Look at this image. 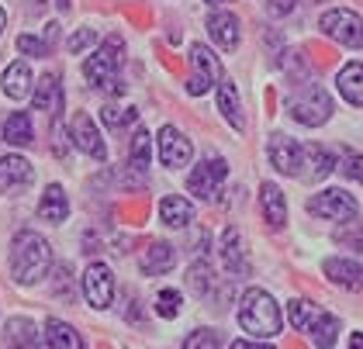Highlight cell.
Returning a JSON list of instances; mask_svg holds the SVG:
<instances>
[{
	"instance_id": "obj_47",
	"label": "cell",
	"mask_w": 363,
	"mask_h": 349,
	"mask_svg": "<svg viewBox=\"0 0 363 349\" xmlns=\"http://www.w3.org/2000/svg\"><path fill=\"white\" fill-rule=\"evenodd\" d=\"M208 4H225V0H208Z\"/></svg>"
},
{
	"instance_id": "obj_13",
	"label": "cell",
	"mask_w": 363,
	"mask_h": 349,
	"mask_svg": "<svg viewBox=\"0 0 363 349\" xmlns=\"http://www.w3.org/2000/svg\"><path fill=\"white\" fill-rule=\"evenodd\" d=\"M35 180V166L25 156H0V190L18 194Z\"/></svg>"
},
{
	"instance_id": "obj_25",
	"label": "cell",
	"mask_w": 363,
	"mask_h": 349,
	"mask_svg": "<svg viewBox=\"0 0 363 349\" xmlns=\"http://www.w3.org/2000/svg\"><path fill=\"white\" fill-rule=\"evenodd\" d=\"M45 343H49V349H84V336L62 318H49L45 322Z\"/></svg>"
},
{
	"instance_id": "obj_45",
	"label": "cell",
	"mask_w": 363,
	"mask_h": 349,
	"mask_svg": "<svg viewBox=\"0 0 363 349\" xmlns=\"http://www.w3.org/2000/svg\"><path fill=\"white\" fill-rule=\"evenodd\" d=\"M4 25H7V14L0 11V35H4Z\"/></svg>"
},
{
	"instance_id": "obj_35",
	"label": "cell",
	"mask_w": 363,
	"mask_h": 349,
	"mask_svg": "<svg viewBox=\"0 0 363 349\" xmlns=\"http://www.w3.org/2000/svg\"><path fill=\"white\" fill-rule=\"evenodd\" d=\"M335 242L346 245V249H360L363 253V221H346V225L335 232Z\"/></svg>"
},
{
	"instance_id": "obj_1",
	"label": "cell",
	"mask_w": 363,
	"mask_h": 349,
	"mask_svg": "<svg viewBox=\"0 0 363 349\" xmlns=\"http://www.w3.org/2000/svg\"><path fill=\"white\" fill-rule=\"evenodd\" d=\"M52 270V249L38 232H18L11 242V273L18 284H38Z\"/></svg>"
},
{
	"instance_id": "obj_12",
	"label": "cell",
	"mask_w": 363,
	"mask_h": 349,
	"mask_svg": "<svg viewBox=\"0 0 363 349\" xmlns=\"http://www.w3.org/2000/svg\"><path fill=\"white\" fill-rule=\"evenodd\" d=\"M218 256H222L225 270H228L232 277H246V273H250V260H246V249H242V232H239L235 225H228L222 232Z\"/></svg>"
},
{
	"instance_id": "obj_18",
	"label": "cell",
	"mask_w": 363,
	"mask_h": 349,
	"mask_svg": "<svg viewBox=\"0 0 363 349\" xmlns=\"http://www.w3.org/2000/svg\"><path fill=\"white\" fill-rule=\"evenodd\" d=\"M208 31H211V38L218 42V49H225V52H232L239 45V18L228 14V11H215L208 18Z\"/></svg>"
},
{
	"instance_id": "obj_40",
	"label": "cell",
	"mask_w": 363,
	"mask_h": 349,
	"mask_svg": "<svg viewBox=\"0 0 363 349\" xmlns=\"http://www.w3.org/2000/svg\"><path fill=\"white\" fill-rule=\"evenodd\" d=\"M339 170H342L350 180H360V184H363V156H357V153H346Z\"/></svg>"
},
{
	"instance_id": "obj_43",
	"label": "cell",
	"mask_w": 363,
	"mask_h": 349,
	"mask_svg": "<svg viewBox=\"0 0 363 349\" xmlns=\"http://www.w3.org/2000/svg\"><path fill=\"white\" fill-rule=\"evenodd\" d=\"M56 38H59V25L52 21V25H45V45H52Z\"/></svg>"
},
{
	"instance_id": "obj_42",
	"label": "cell",
	"mask_w": 363,
	"mask_h": 349,
	"mask_svg": "<svg viewBox=\"0 0 363 349\" xmlns=\"http://www.w3.org/2000/svg\"><path fill=\"white\" fill-rule=\"evenodd\" d=\"M228 349H274V346H263V343H250V339H239V343H232Z\"/></svg>"
},
{
	"instance_id": "obj_28",
	"label": "cell",
	"mask_w": 363,
	"mask_h": 349,
	"mask_svg": "<svg viewBox=\"0 0 363 349\" xmlns=\"http://www.w3.org/2000/svg\"><path fill=\"white\" fill-rule=\"evenodd\" d=\"M308 336H311V343H315L318 349H333L335 336H339V318H333L329 311H318V318L311 322Z\"/></svg>"
},
{
	"instance_id": "obj_34",
	"label": "cell",
	"mask_w": 363,
	"mask_h": 349,
	"mask_svg": "<svg viewBox=\"0 0 363 349\" xmlns=\"http://www.w3.org/2000/svg\"><path fill=\"white\" fill-rule=\"evenodd\" d=\"M222 346V336L215 328H197L184 339V349H218Z\"/></svg>"
},
{
	"instance_id": "obj_10",
	"label": "cell",
	"mask_w": 363,
	"mask_h": 349,
	"mask_svg": "<svg viewBox=\"0 0 363 349\" xmlns=\"http://www.w3.org/2000/svg\"><path fill=\"white\" fill-rule=\"evenodd\" d=\"M84 297L90 308H111L114 301V273L108 263H90L84 273Z\"/></svg>"
},
{
	"instance_id": "obj_17",
	"label": "cell",
	"mask_w": 363,
	"mask_h": 349,
	"mask_svg": "<svg viewBox=\"0 0 363 349\" xmlns=\"http://www.w3.org/2000/svg\"><path fill=\"white\" fill-rule=\"evenodd\" d=\"M322 270L335 287H346V291H360L363 287V263H357V260H325Z\"/></svg>"
},
{
	"instance_id": "obj_22",
	"label": "cell",
	"mask_w": 363,
	"mask_h": 349,
	"mask_svg": "<svg viewBox=\"0 0 363 349\" xmlns=\"http://www.w3.org/2000/svg\"><path fill=\"white\" fill-rule=\"evenodd\" d=\"M160 218H163V225H169V228H184V225L194 221V208H191L187 197L169 194V197L160 201Z\"/></svg>"
},
{
	"instance_id": "obj_6",
	"label": "cell",
	"mask_w": 363,
	"mask_h": 349,
	"mask_svg": "<svg viewBox=\"0 0 363 349\" xmlns=\"http://www.w3.org/2000/svg\"><path fill=\"white\" fill-rule=\"evenodd\" d=\"M218 80H222L218 55L211 52L208 45L194 42V45H191V77H187V90H191V97L208 94V90H211V87H215Z\"/></svg>"
},
{
	"instance_id": "obj_4",
	"label": "cell",
	"mask_w": 363,
	"mask_h": 349,
	"mask_svg": "<svg viewBox=\"0 0 363 349\" xmlns=\"http://www.w3.org/2000/svg\"><path fill=\"white\" fill-rule=\"evenodd\" d=\"M287 111H291L294 121H301L308 128H318V125H325L333 118V97H329V90H322V87L311 83V87L298 90L287 101Z\"/></svg>"
},
{
	"instance_id": "obj_37",
	"label": "cell",
	"mask_w": 363,
	"mask_h": 349,
	"mask_svg": "<svg viewBox=\"0 0 363 349\" xmlns=\"http://www.w3.org/2000/svg\"><path fill=\"white\" fill-rule=\"evenodd\" d=\"M156 311H160L163 318H177V315H180V294H177V291H160V294H156Z\"/></svg>"
},
{
	"instance_id": "obj_30",
	"label": "cell",
	"mask_w": 363,
	"mask_h": 349,
	"mask_svg": "<svg viewBox=\"0 0 363 349\" xmlns=\"http://www.w3.org/2000/svg\"><path fill=\"white\" fill-rule=\"evenodd\" d=\"M318 311H322V308H315L311 301H301V297H294V301L287 304V315H291V325H294L298 332H308V328H311V322L318 318Z\"/></svg>"
},
{
	"instance_id": "obj_44",
	"label": "cell",
	"mask_w": 363,
	"mask_h": 349,
	"mask_svg": "<svg viewBox=\"0 0 363 349\" xmlns=\"http://www.w3.org/2000/svg\"><path fill=\"white\" fill-rule=\"evenodd\" d=\"M350 349H363V332H357V336L350 339Z\"/></svg>"
},
{
	"instance_id": "obj_46",
	"label": "cell",
	"mask_w": 363,
	"mask_h": 349,
	"mask_svg": "<svg viewBox=\"0 0 363 349\" xmlns=\"http://www.w3.org/2000/svg\"><path fill=\"white\" fill-rule=\"evenodd\" d=\"M59 7H62V11H69V0H59Z\"/></svg>"
},
{
	"instance_id": "obj_3",
	"label": "cell",
	"mask_w": 363,
	"mask_h": 349,
	"mask_svg": "<svg viewBox=\"0 0 363 349\" xmlns=\"http://www.w3.org/2000/svg\"><path fill=\"white\" fill-rule=\"evenodd\" d=\"M121 62H125V38H121V35H108V38L101 42V49L84 62L86 83H94V87H108V83H114L118 80Z\"/></svg>"
},
{
	"instance_id": "obj_2",
	"label": "cell",
	"mask_w": 363,
	"mask_h": 349,
	"mask_svg": "<svg viewBox=\"0 0 363 349\" xmlns=\"http://www.w3.org/2000/svg\"><path fill=\"white\" fill-rule=\"evenodd\" d=\"M239 325L256 339H274V336H280V325H284L280 304L267 291L252 287L239 301Z\"/></svg>"
},
{
	"instance_id": "obj_31",
	"label": "cell",
	"mask_w": 363,
	"mask_h": 349,
	"mask_svg": "<svg viewBox=\"0 0 363 349\" xmlns=\"http://www.w3.org/2000/svg\"><path fill=\"white\" fill-rule=\"evenodd\" d=\"M128 166L135 170V173H145L149 170V132L139 128L135 138H132V145H128Z\"/></svg>"
},
{
	"instance_id": "obj_9",
	"label": "cell",
	"mask_w": 363,
	"mask_h": 349,
	"mask_svg": "<svg viewBox=\"0 0 363 349\" xmlns=\"http://www.w3.org/2000/svg\"><path fill=\"white\" fill-rule=\"evenodd\" d=\"M225 173H228L225 160H218V156H208L201 166H194V170H191V177H187V190H191V194H197V197H204V201H211V197L218 194V187H222Z\"/></svg>"
},
{
	"instance_id": "obj_20",
	"label": "cell",
	"mask_w": 363,
	"mask_h": 349,
	"mask_svg": "<svg viewBox=\"0 0 363 349\" xmlns=\"http://www.w3.org/2000/svg\"><path fill=\"white\" fill-rule=\"evenodd\" d=\"M335 87L353 108H363V62H346L335 77Z\"/></svg>"
},
{
	"instance_id": "obj_7",
	"label": "cell",
	"mask_w": 363,
	"mask_h": 349,
	"mask_svg": "<svg viewBox=\"0 0 363 349\" xmlns=\"http://www.w3.org/2000/svg\"><path fill=\"white\" fill-rule=\"evenodd\" d=\"M308 211L315 218H325V221H350V218H357V197L339 187L322 190L308 201Z\"/></svg>"
},
{
	"instance_id": "obj_26",
	"label": "cell",
	"mask_w": 363,
	"mask_h": 349,
	"mask_svg": "<svg viewBox=\"0 0 363 349\" xmlns=\"http://www.w3.org/2000/svg\"><path fill=\"white\" fill-rule=\"evenodd\" d=\"M4 94L11 97V101H21V97H28L31 94V70L25 66V59H18V62H11L7 70H4Z\"/></svg>"
},
{
	"instance_id": "obj_29",
	"label": "cell",
	"mask_w": 363,
	"mask_h": 349,
	"mask_svg": "<svg viewBox=\"0 0 363 349\" xmlns=\"http://www.w3.org/2000/svg\"><path fill=\"white\" fill-rule=\"evenodd\" d=\"M31 135L35 128H31L28 114H21V111L4 121V142H11V145H31Z\"/></svg>"
},
{
	"instance_id": "obj_23",
	"label": "cell",
	"mask_w": 363,
	"mask_h": 349,
	"mask_svg": "<svg viewBox=\"0 0 363 349\" xmlns=\"http://www.w3.org/2000/svg\"><path fill=\"white\" fill-rule=\"evenodd\" d=\"M66 215H69V201H66V190L59 187V184L45 187L42 201H38V218H42V221H52V225H59V221H66Z\"/></svg>"
},
{
	"instance_id": "obj_27",
	"label": "cell",
	"mask_w": 363,
	"mask_h": 349,
	"mask_svg": "<svg viewBox=\"0 0 363 349\" xmlns=\"http://www.w3.org/2000/svg\"><path fill=\"white\" fill-rule=\"evenodd\" d=\"M259 208H263V218H267L274 228H284V221H287L284 190L274 187V184H263V187H259Z\"/></svg>"
},
{
	"instance_id": "obj_15",
	"label": "cell",
	"mask_w": 363,
	"mask_h": 349,
	"mask_svg": "<svg viewBox=\"0 0 363 349\" xmlns=\"http://www.w3.org/2000/svg\"><path fill=\"white\" fill-rule=\"evenodd\" d=\"M173 263H177V249L169 242H149L139 256V270L145 277H160V273L173 270Z\"/></svg>"
},
{
	"instance_id": "obj_5",
	"label": "cell",
	"mask_w": 363,
	"mask_h": 349,
	"mask_svg": "<svg viewBox=\"0 0 363 349\" xmlns=\"http://www.w3.org/2000/svg\"><path fill=\"white\" fill-rule=\"evenodd\" d=\"M318 28L339 42V45H346V49H360L363 45V21L360 14H353V11H346V7H333V11H325L322 14V21Z\"/></svg>"
},
{
	"instance_id": "obj_32",
	"label": "cell",
	"mask_w": 363,
	"mask_h": 349,
	"mask_svg": "<svg viewBox=\"0 0 363 349\" xmlns=\"http://www.w3.org/2000/svg\"><path fill=\"white\" fill-rule=\"evenodd\" d=\"M187 284H191V291H194V294H208V291H211V284H215V277H211V263H208V260H197L194 267L187 270Z\"/></svg>"
},
{
	"instance_id": "obj_24",
	"label": "cell",
	"mask_w": 363,
	"mask_h": 349,
	"mask_svg": "<svg viewBox=\"0 0 363 349\" xmlns=\"http://www.w3.org/2000/svg\"><path fill=\"white\" fill-rule=\"evenodd\" d=\"M218 111H222V118L235 128V132L246 128V118H242V108H239V90H235L232 80L218 83Z\"/></svg>"
},
{
	"instance_id": "obj_8",
	"label": "cell",
	"mask_w": 363,
	"mask_h": 349,
	"mask_svg": "<svg viewBox=\"0 0 363 349\" xmlns=\"http://www.w3.org/2000/svg\"><path fill=\"white\" fill-rule=\"evenodd\" d=\"M156 149H160L163 166H169V170L187 166L191 156H194L191 138H184V132H180V128H173V125H163V128H160V135H156Z\"/></svg>"
},
{
	"instance_id": "obj_38",
	"label": "cell",
	"mask_w": 363,
	"mask_h": 349,
	"mask_svg": "<svg viewBox=\"0 0 363 349\" xmlns=\"http://www.w3.org/2000/svg\"><path fill=\"white\" fill-rule=\"evenodd\" d=\"M18 49L25 55H35V59H45V55H49L45 38H35V35H21V38H18Z\"/></svg>"
},
{
	"instance_id": "obj_33",
	"label": "cell",
	"mask_w": 363,
	"mask_h": 349,
	"mask_svg": "<svg viewBox=\"0 0 363 349\" xmlns=\"http://www.w3.org/2000/svg\"><path fill=\"white\" fill-rule=\"evenodd\" d=\"M52 294H56L59 301H73V277H69V267H66V263L52 267Z\"/></svg>"
},
{
	"instance_id": "obj_41",
	"label": "cell",
	"mask_w": 363,
	"mask_h": 349,
	"mask_svg": "<svg viewBox=\"0 0 363 349\" xmlns=\"http://www.w3.org/2000/svg\"><path fill=\"white\" fill-rule=\"evenodd\" d=\"M294 4H298V0H270L267 7H270V14H274V18H280V14H291V11H294Z\"/></svg>"
},
{
	"instance_id": "obj_21",
	"label": "cell",
	"mask_w": 363,
	"mask_h": 349,
	"mask_svg": "<svg viewBox=\"0 0 363 349\" xmlns=\"http://www.w3.org/2000/svg\"><path fill=\"white\" fill-rule=\"evenodd\" d=\"M35 108L45 111V114H52V118H59V108H62V87H59V77H52V73H45L42 80L35 83Z\"/></svg>"
},
{
	"instance_id": "obj_16",
	"label": "cell",
	"mask_w": 363,
	"mask_h": 349,
	"mask_svg": "<svg viewBox=\"0 0 363 349\" xmlns=\"http://www.w3.org/2000/svg\"><path fill=\"white\" fill-rule=\"evenodd\" d=\"M301 166H308V170H298V177H305V180H325L335 170V160L325 145H301Z\"/></svg>"
},
{
	"instance_id": "obj_39",
	"label": "cell",
	"mask_w": 363,
	"mask_h": 349,
	"mask_svg": "<svg viewBox=\"0 0 363 349\" xmlns=\"http://www.w3.org/2000/svg\"><path fill=\"white\" fill-rule=\"evenodd\" d=\"M94 38H97V35H94V28H84V31H77V35H69V42H66V49H69V52H73V55H80V52H84V49H90V45H94Z\"/></svg>"
},
{
	"instance_id": "obj_36",
	"label": "cell",
	"mask_w": 363,
	"mask_h": 349,
	"mask_svg": "<svg viewBox=\"0 0 363 349\" xmlns=\"http://www.w3.org/2000/svg\"><path fill=\"white\" fill-rule=\"evenodd\" d=\"M101 118H104V125H108V128H121V125H132V121L139 118V111H135V108H114V104H108V108L101 111Z\"/></svg>"
},
{
	"instance_id": "obj_11",
	"label": "cell",
	"mask_w": 363,
	"mask_h": 349,
	"mask_svg": "<svg viewBox=\"0 0 363 349\" xmlns=\"http://www.w3.org/2000/svg\"><path fill=\"white\" fill-rule=\"evenodd\" d=\"M69 138H73V145L86 153V156H94V160H108V145H104V138L101 132L94 128V121H90V114H73V121H69Z\"/></svg>"
},
{
	"instance_id": "obj_19",
	"label": "cell",
	"mask_w": 363,
	"mask_h": 349,
	"mask_svg": "<svg viewBox=\"0 0 363 349\" xmlns=\"http://www.w3.org/2000/svg\"><path fill=\"white\" fill-rule=\"evenodd\" d=\"M4 346L7 349H38V328L31 318H11L4 325Z\"/></svg>"
},
{
	"instance_id": "obj_14",
	"label": "cell",
	"mask_w": 363,
	"mask_h": 349,
	"mask_svg": "<svg viewBox=\"0 0 363 349\" xmlns=\"http://www.w3.org/2000/svg\"><path fill=\"white\" fill-rule=\"evenodd\" d=\"M270 162L277 166L280 173L294 177L301 170V145L291 138V135H274L270 138Z\"/></svg>"
}]
</instances>
